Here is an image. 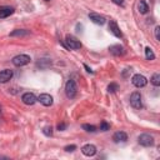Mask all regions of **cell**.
Segmentation results:
<instances>
[{
	"label": "cell",
	"mask_w": 160,
	"mask_h": 160,
	"mask_svg": "<svg viewBox=\"0 0 160 160\" xmlns=\"http://www.w3.org/2000/svg\"><path fill=\"white\" fill-rule=\"evenodd\" d=\"M112 140H114L115 142H124V141L128 140V135H126V132H124V131H116V132L112 135Z\"/></svg>",
	"instance_id": "13"
},
{
	"label": "cell",
	"mask_w": 160,
	"mask_h": 160,
	"mask_svg": "<svg viewBox=\"0 0 160 160\" xmlns=\"http://www.w3.org/2000/svg\"><path fill=\"white\" fill-rule=\"evenodd\" d=\"M150 81H151V84H152L154 86H159V85H160V75H159V74H154V75L151 76Z\"/></svg>",
	"instance_id": "20"
},
{
	"label": "cell",
	"mask_w": 160,
	"mask_h": 160,
	"mask_svg": "<svg viewBox=\"0 0 160 160\" xmlns=\"http://www.w3.org/2000/svg\"><path fill=\"white\" fill-rule=\"evenodd\" d=\"M138 142L142 146H152L154 145V138L150 134H141L138 138Z\"/></svg>",
	"instance_id": "5"
},
{
	"label": "cell",
	"mask_w": 160,
	"mask_h": 160,
	"mask_svg": "<svg viewBox=\"0 0 160 160\" xmlns=\"http://www.w3.org/2000/svg\"><path fill=\"white\" fill-rule=\"evenodd\" d=\"M82 129L88 132H95L96 131V126L95 125H90V124H84L82 125Z\"/></svg>",
	"instance_id": "21"
},
{
	"label": "cell",
	"mask_w": 160,
	"mask_h": 160,
	"mask_svg": "<svg viewBox=\"0 0 160 160\" xmlns=\"http://www.w3.org/2000/svg\"><path fill=\"white\" fill-rule=\"evenodd\" d=\"M76 92H78L76 82H75L72 79L68 80L66 84H65V94H66V96H68L69 99H74V98L76 96Z\"/></svg>",
	"instance_id": "1"
},
{
	"label": "cell",
	"mask_w": 160,
	"mask_h": 160,
	"mask_svg": "<svg viewBox=\"0 0 160 160\" xmlns=\"http://www.w3.org/2000/svg\"><path fill=\"white\" fill-rule=\"evenodd\" d=\"M112 2L119 5V6H124L125 5V0H112Z\"/></svg>",
	"instance_id": "27"
},
{
	"label": "cell",
	"mask_w": 160,
	"mask_h": 160,
	"mask_svg": "<svg viewBox=\"0 0 160 160\" xmlns=\"http://www.w3.org/2000/svg\"><path fill=\"white\" fill-rule=\"evenodd\" d=\"M155 38H156L158 41L160 40V26H156L155 28Z\"/></svg>",
	"instance_id": "25"
},
{
	"label": "cell",
	"mask_w": 160,
	"mask_h": 160,
	"mask_svg": "<svg viewBox=\"0 0 160 160\" xmlns=\"http://www.w3.org/2000/svg\"><path fill=\"white\" fill-rule=\"evenodd\" d=\"M14 14V9L10 6H0V19H5Z\"/></svg>",
	"instance_id": "15"
},
{
	"label": "cell",
	"mask_w": 160,
	"mask_h": 160,
	"mask_svg": "<svg viewBox=\"0 0 160 160\" xmlns=\"http://www.w3.org/2000/svg\"><path fill=\"white\" fill-rule=\"evenodd\" d=\"M29 34H30L29 30L18 29V30H14L12 32H10V36H26V35H29Z\"/></svg>",
	"instance_id": "17"
},
{
	"label": "cell",
	"mask_w": 160,
	"mask_h": 160,
	"mask_svg": "<svg viewBox=\"0 0 160 160\" xmlns=\"http://www.w3.org/2000/svg\"><path fill=\"white\" fill-rule=\"evenodd\" d=\"M118 90H119V85H118L116 82H110V84H109V86H108V92L114 94V92H116Z\"/></svg>",
	"instance_id": "19"
},
{
	"label": "cell",
	"mask_w": 160,
	"mask_h": 160,
	"mask_svg": "<svg viewBox=\"0 0 160 160\" xmlns=\"http://www.w3.org/2000/svg\"><path fill=\"white\" fill-rule=\"evenodd\" d=\"M109 51H110L112 55H115V56H120V55H124V54H125L124 48H122L121 45H119V44L111 45V46L109 48Z\"/></svg>",
	"instance_id": "12"
},
{
	"label": "cell",
	"mask_w": 160,
	"mask_h": 160,
	"mask_svg": "<svg viewBox=\"0 0 160 160\" xmlns=\"http://www.w3.org/2000/svg\"><path fill=\"white\" fill-rule=\"evenodd\" d=\"M42 132H44V135H46V136H51V135H52V128H51V126H45V128L42 129Z\"/></svg>",
	"instance_id": "23"
},
{
	"label": "cell",
	"mask_w": 160,
	"mask_h": 160,
	"mask_svg": "<svg viewBox=\"0 0 160 160\" xmlns=\"http://www.w3.org/2000/svg\"><path fill=\"white\" fill-rule=\"evenodd\" d=\"M30 60H31V59H30L29 55H26V54H20V55H16V56L12 58V64H14L15 66L20 68V66H24V65L29 64Z\"/></svg>",
	"instance_id": "2"
},
{
	"label": "cell",
	"mask_w": 160,
	"mask_h": 160,
	"mask_svg": "<svg viewBox=\"0 0 160 160\" xmlns=\"http://www.w3.org/2000/svg\"><path fill=\"white\" fill-rule=\"evenodd\" d=\"M138 10H139V12H140V14H146V12H148V10H149V6H148L146 1L140 0V1L138 2Z\"/></svg>",
	"instance_id": "16"
},
{
	"label": "cell",
	"mask_w": 160,
	"mask_h": 160,
	"mask_svg": "<svg viewBox=\"0 0 160 160\" xmlns=\"http://www.w3.org/2000/svg\"><path fill=\"white\" fill-rule=\"evenodd\" d=\"M45 1H49V0H45Z\"/></svg>",
	"instance_id": "30"
},
{
	"label": "cell",
	"mask_w": 160,
	"mask_h": 160,
	"mask_svg": "<svg viewBox=\"0 0 160 160\" xmlns=\"http://www.w3.org/2000/svg\"><path fill=\"white\" fill-rule=\"evenodd\" d=\"M130 105H131L134 109H141L142 102H141V95H140V92L134 91V92L130 95Z\"/></svg>",
	"instance_id": "3"
},
{
	"label": "cell",
	"mask_w": 160,
	"mask_h": 160,
	"mask_svg": "<svg viewBox=\"0 0 160 160\" xmlns=\"http://www.w3.org/2000/svg\"><path fill=\"white\" fill-rule=\"evenodd\" d=\"M65 42H66V46L69 49H71V50H78V49L81 48V42L79 40H76L74 36H71V35H66Z\"/></svg>",
	"instance_id": "4"
},
{
	"label": "cell",
	"mask_w": 160,
	"mask_h": 160,
	"mask_svg": "<svg viewBox=\"0 0 160 160\" xmlns=\"http://www.w3.org/2000/svg\"><path fill=\"white\" fill-rule=\"evenodd\" d=\"M0 112H1V106H0Z\"/></svg>",
	"instance_id": "29"
},
{
	"label": "cell",
	"mask_w": 160,
	"mask_h": 160,
	"mask_svg": "<svg viewBox=\"0 0 160 160\" xmlns=\"http://www.w3.org/2000/svg\"><path fill=\"white\" fill-rule=\"evenodd\" d=\"M75 149H76V145H68V146L64 148V150L68 151V152H69V151H74Z\"/></svg>",
	"instance_id": "24"
},
{
	"label": "cell",
	"mask_w": 160,
	"mask_h": 160,
	"mask_svg": "<svg viewBox=\"0 0 160 160\" xmlns=\"http://www.w3.org/2000/svg\"><path fill=\"white\" fill-rule=\"evenodd\" d=\"M38 100L44 105V106H50L52 105V96L50 94H40Z\"/></svg>",
	"instance_id": "11"
},
{
	"label": "cell",
	"mask_w": 160,
	"mask_h": 160,
	"mask_svg": "<svg viewBox=\"0 0 160 160\" xmlns=\"http://www.w3.org/2000/svg\"><path fill=\"white\" fill-rule=\"evenodd\" d=\"M12 78V71L10 69H5L0 71V82H6Z\"/></svg>",
	"instance_id": "14"
},
{
	"label": "cell",
	"mask_w": 160,
	"mask_h": 160,
	"mask_svg": "<svg viewBox=\"0 0 160 160\" xmlns=\"http://www.w3.org/2000/svg\"><path fill=\"white\" fill-rule=\"evenodd\" d=\"M145 56H146L148 60H154V59H155V54L152 52V50H151L149 46L145 48Z\"/></svg>",
	"instance_id": "18"
},
{
	"label": "cell",
	"mask_w": 160,
	"mask_h": 160,
	"mask_svg": "<svg viewBox=\"0 0 160 160\" xmlns=\"http://www.w3.org/2000/svg\"><path fill=\"white\" fill-rule=\"evenodd\" d=\"M131 82H132V85L136 86V88H142V86H145V85L148 84V80H146V78H145L144 75H141V74H135V75L131 78Z\"/></svg>",
	"instance_id": "6"
},
{
	"label": "cell",
	"mask_w": 160,
	"mask_h": 160,
	"mask_svg": "<svg viewBox=\"0 0 160 160\" xmlns=\"http://www.w3.org/2000/svg\"><path fill=\"white\" fill-rule=\"evenodd\" d=\"M109 30L116 38H122V32L120 31V29H119V26H118V24H116L115 20H110V22H109Z\"/></svg>",
	"instance_id": "8"
},
{
	"label": "cell",
	"mask_w": 160,
	"mask_h": 160,
	"mask_svg": "<svg viewBox=\"0 0 160 160\" xmlns=\"http://www.w3.org/2000/svg\"><path fill=\"white\" fill-rule=\"evenodd\" d=\"M68 128V124H65V122H61V124H58V130H60V131H62V130H65Z\"/></svg>",
	"instance_id": "26"
},
{
	"label": "cell",
	"mask_w": 160,
	"mask_h": 160,
	"mask_svg": "<svg viewBox=\"0 0 160 160\" xmlns=\"http://www.w3.org/2000/svg\"><path fill=\"white\" fill-rule=\"evenodd\" d=\"M84 68H85V69H86V71H88V72H91V74H94V71H92V70H91V69H90V68H89V66H88V65H86V64H85V65H84Z\"/></svg>",
	"instance_id": "28"
},
{
	"label": "cell",
	"mask_w": 160,
	"mask_h": 160,
	"mask_svg": "<svg viewBox=\"0 0 160 160\" xmlns=\"http://www.w3.org/2000/svg\"><path fill=\"white\" fill-rule=\"evenodd\" d=\"M110 129V124H108L106 121H101L100 122V130L101 131H108Z\"/></svg>",
	"instance_id": "22"
},
{
	"label": "cell",
	"mask_w": 160,
	"mask_h": 160,
	"mask_svg": "<svg viewBox=\"0 0 160 160\" xmlns=\"http://www.w3.org/2000/svg\"><path fill=\"white\" fill-rule=\"evenodd\" d=\"M81 152L85 156H94L96 154V146L92 145V144H86L81 148Z\"/></svg>",
	"instance_id": "7"
},
{
	"label": "cell",
	"mask_w": 160,
	"mask_h": 160,
	"mask_svg": "<svg viewBox=\"0 0 160 160\" xmlns=\"http://www.w3.org/2000/svg\"><path fill=\"white\" fill-rule=\"evenodd\" d=\"M21 100H22V102L26 104V105H34L38 99H36V96H35L32 92H25V94L21 96Z\"/></svg>",
	"instance_id": "9"
},
{
	"label": "cell",
	"mask_w": 160,
	"mask_h": 160,
	"mask_svg": "<svg viewBox=\"0 0 160 160\" xmlns=\"http://www.w3.org/2000/svg\"><path fill=\"white\" fill-rule=\"evenodd\" d=\"M89 19L94 22V24H98V25H104L105 24V18L101 16L100 14H96V12H90L89 14Z\"/></svg>",
	"instance_id": "10"
}]
</instances>
